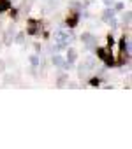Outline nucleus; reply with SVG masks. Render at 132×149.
<instances>
[{
	"label": "nucleus",
	"instance_id": "obj_1",
	"mask_svg": "<svg viewBox=\"0 0 132 149\" xmlns=\"http://www.w3.org/2000/svg\"><path fill=\"white\" fill-rule=\"evenodd\" d=\"M74 37H72V33L71 32H65V30H55V46L51 47V49H55V51H65L67 49V46H69V42L72 40Z\"/></svg>",
	"mask_w": 132,
	"mask_h": 149
},
{
	"label": "nucleus",
	"instance_id": "obj_2",
	"mask_svg": "<svg viewBox=\"0 0 132 149\" xmlns=\"http://www.w3.org/2000/svg\"><path fill=\"white\" fill-rule=\"evenodd\" d=\"M93 51H95V56L107 67V68H114L116 67V58L111 54V49L109 47H93Z\"/></svg>",
	"mask_w": 132,
	"mask_h": 149
},
{
	"label": "nucleus",
	"instance_id": "obj_3",
	"mask_svg": "<svg viewBox=\"0 0 132 149\" xmlns=\"http://www.w3.org/2000/svg\"><path fill=\"white\" fill-rule=\"evenodd\" d=\"M41 28H42L41 21L30 18V19L27 21V32H25V33H27L28 37H37V35H41Z\"/></svg>",
	"mask_w": 132,
	"mask_h": 149
},
{
	"label": "nucleus",
	"instance_id": "obj_4",
	"mask_svg": "<svg viewBox=\"0 0 132 149\" xmlns=\"http://www.w3.org/2000/svg\"><path fill=\"white\" fill-rule=\"evenodd\" d=\"M79 19H81V11H71L69 16L65 18V26H67L69 30H72V28L78 26Z\"/></svg>",
	"mask_w": 132,
	"mask_h": 149
},
{
	"label": "nucleus",
	"instance_id": "obj_5",
	"mask_svg": "<svg viewBox=\"0 0 132 149\" xmlns=\"http://www.w3.org/2000/svg\"><path fill=\"white\" fill-rule=\"evenodd\" d=\"M79 39H81V42H83L88 49H93V47L97 46V37H95L93 33H90V32H83V33L79 35Z\"/></svg>",
	"mask_w": 132,
	"mask_h": 149
},
{
	"label": "nucleus",
	"instance_id": "obj_6",
	"mask_svg": "<svg viewBox=\"0 0 132 149\" xmlns=\"http://www.w3.org/2000/svg\"><path fill=\"white\" fill-rule=\"evenodd\" d=\"M14 33H16V28H14V23H11L9 28L4 32V37L0 39V40H2V44H4V46H11V44L14 42Z\"/></svg>",
	"mask_w": 132,
	"mask_h": 149
},
{
	"label": "nucleus",
	"instance_id": "obj_7",
	"mask_svg": "<svg viewBox=\"0 0 132 149\" xmlns=\"http://www.w3.org/2000/svg\"><path fill=\"white\" fill-rule=\"evenodd\" d=\"M118 46H120V51H125V53H130V51H132V46H130V39H128V35H123V37L118 40Z\"/></svg>",
	"mask_w": 132,
	"mask_h": 149
},
{
	"label": "nucleus",
	"instance_id": "obj_8",
	"mask_svg": "<svg viewBox=\"0 0 132 149\" xmlns=\"http://www.w3.org/2000/svg\"><path fill=\"white\" fill-rule=\"evenodd\" d=\"M51 63H53L55 68H63V67H65V58H63L62 54L55 53V54L51 56Z\"/></svg>",
	"mask_w": 132,
	"mask_h": 149
},
{
	"label": "nucleus",
	"instance_id": "obj_9",
	"mask_svg": "<svg viewBox=\"0 0 132 149\" xmlns=\"http://www.w3.org/2000/svg\"><path fill=\"white\" fill-rule=\"evenodd\" d=\"M65 51H67V54H65V61H69V63L74 65L78 61V51L74 47H69V46H67V49H65Z\"/></svg>",
	"mask_w": 132,
	"mask_h": 149
},
{
	"label": "nucleus",
	"instance_id": "obj_10",
	"mask_svg": "<svg viewBox=\"0 0 132 149\" xmlns=\"http://www.w3.org/2000/svg\"><path fill=\"white\" fill-rule=\"evenodd\" d=\"M67 81H69V74H67V72H62L60 76L56 77L55 86H56V88H65V86H67Z\"/></svg>",
	"mask_w": 132,
	"mask_h": 149
},
{
	"label": "nucleus",
	"instance_id": "obj_11",
	"mask_svg": "<svg viewBox=\"0 0 132 149\" xmlns=\"http://www.w3.org/2000/svg\"><path fill=\"white\" fill-rule=\"evenodd\" d=\"M121 23H123V28H130V25H132V11H125L123 9V16H121Z\"/></svg>",
	"mask_w": 132,
	"mask_h": 149
},
{
	"label": "nucleus",
	"instance_id": "obj_12",
	"mask_svg": "<svg viewBox=\"0 0 132 149\" xmlns=\"http://www.w3.org/2000/svg\"><path fill=\"white\" fill-rule=\"evenodd\" d=\"M114 14H116V11H114L113 7H106V9L102 11V16H100V19H102L104 23H107V21H109V19H111Z\"/></svg>",
	"mask_w": 132,
	"mask_h": 149
},
{
	"label": "nucleus",
	"instance_id": "obj_13",
	"mask_svg": "<svg viewBox=\"0 0 132 149\" xmlns=\"http://www.w3.org/2000/svg\"><path fill=\"white\" fill-rule=\"evenodd\" d=\"M14 42L20 44V46H25V42H27V33H25V32H18V33H14Z\"/></svg>",
	"mask_w": 132,
	"mask_h": 149
},
{
	"label": "nucleus",
	"instance_id": "obj_14",
	"mask_svg": "<svg viewBox=\"0 0 132 149\" xmlns=\"http://www.w3.org/2000/svg\"><path fill=\"white\" fill-rule=\"evenodd\" d=\"M13 7V0H0V13H7Z\"/></svg>",
	"mask_w": 132,
	"mask_h": 149
},
{
	"label": "nucleus",
	"instance_id": "obj_15",
	"mask_svg": "<svg viewBox=\"0 0 132 149\" xmlns=\"http://www.w3.org/2000/svg\"><path fill=\"white\" fill-rule=\"evenodd\" d=\"M28 61H30V67H34V68L41 67V60H39V54H30V56H28Z\"/></svg>",
	"mask_w": 132,
	"mask_h": 149
},
{
	"label": "nucleus",
	"instance_id": "obj_16",
	"mask_svg": "<svg viewBox=\"0 0 132 149\" xmlns=\"http://www.w3.org/2000/svg\"><path fill=\"white\" fill-rule=\"evenodd\" d=\"M104 81H106L104 77H99V76H93V77H90V81H88V84L95 88V86H100V84H102Z\"/></svg>",
	"mask_w": 132,
	"mask_h": 149
},
{
	"label": "nucleus",
	"instance_id": "obj_17",
	"mask_svg": "<svg viewBox=\"0 0 132 149\" xmlns=\"http://www.w3.org/2000/svg\"><path fill=\"white\" fill-rule=\"evenodd\" d=\"M30 6H32L30 0H23V2L20 4V7H18V11H20V13H28V11H30Z\"/></svg>",
	"mask_w": 132,
	"mask_h": 149
},
{
	"label": "nucleus",
	"instance_id": "obj_18",
	"mask_svg": "<svg viewBox=\"0 0 132 149\" xmlns=\"http://www.w3.org/2000/svg\"><path fill=\"white\" fill-rule=\"evenodd\" d=\"M83 65L88 68V70H92L95 65H97V61H95V58H92V56H88V58H85V61H83Z\"/></svg>",
	"mask_w": 132,
	"mask_h": 149
},
{
	"label": "nucleus",
	"instance_id": "obj_19",
	"mask_svg": "<svg viewBox=\"0 0 132 149\" xmlns=\"http://www.w3.org/2000/svg\"><path fill=\"white\" fill-rule=\"evenodd\" d=\"M78 76H79V79H85V77L88 76V68H86V67H85L83 63H81V65L78 67Z\"/></svg>",
	"mask_w": 132,
	"mask_h": 149
},
{
	"label": "nucleus",
	"instance_id": "obj_20",
	"mask_svg": "<svg viewBox=\"0 0 132 149\" xmlns=\"http://www.w3.org/2000/svg\"><path fill=\"white\" fill-rule=\"evenodd\" d=\"M16 83V76L14 74H6L4 76V84H14Z\"/></svg>",
	"mask_w": 132,
	"mask_h": 149
},
{
	"label": "nucleus",
	"instance_id": "obj_21",
	"mask_svg": "<svg viewBox=\"0 0 132 149\" xmlns=\"http://www.w3.org/2000/svg\"><path fill=\"white\" fill-rule=\"evenodd\" d=\"M9 16H11V19H13V21H14V19H18V16H20L18 7H11V9H9Z\"/></svg>",
	"mask_w": 132,
	"mask_h": 149
},
{
	"label": "nucleus",
	"instance_id": "obj_22",
	"mask_svg": "<svg viewBox=\"0 0 132 149\" xmlns=\"http://www.w3.org/2000/svg\"><path fill=\"white\" fill-rule=\"evenodd\" d=\"M106 25H109V26H111V30H114V28H118V19L113 16V18H111V19H109Z\"/></svg>",
	"mask_w": 132,
	"mask_h": 149
},
{
	"label": "nucleus",
	"instance_id": "obj_23",
	"mask_svg": "<svg viewBox=\"0 0 132 149\" xmlns=\"http://www.w3.org/2000/svg\"><path fill=\"white\" fill-rule=\"evenodd\" d=\"M113 9H114L116 13H121V11L125 9V4H123V2H116V4L113 6Z\"/></svg>",
	"mask_w": 132,
	"mask_h": 149
},
{
	"label": "nucleus",
	"instance_id": "obj_24",
	"mask_svg": "<svg viewBox=\"0 0 132 149\" xmlns=\"http://www.w3.org/2000/svg\"><path fill=\"white\" fill-rule=\"evenodd\" d=\"M114 42H116V40H114V37H113V35H111V33H109V35H107V47H109V49H111V47H113V46H114Z\"/></svg>",
	"mask_w": 132,
	"mask_h": 149
},
{
	"label": "nucleus",
	"instance_id": "obj_25",
	"mask_svg": "<svg viewBox=\"0 0 132 149\" xmlns=\"http://www.w3.org/2000/svg\"><path fill=\"white\" fill-rule=\"evenodd\" d=\"M6 68H7V63H6L4 60H0V74H4V72H6Z\"/></svg>",
	"mask_w": 132,
	"mask_h": 149
},
{
	"label": "nucleus",
	"instance_id": "obj_26",
	"mask_svg": "<svg viewBox=\"0 0 132 149\" xmlns=\"http://www.w3.org/2000/svg\"><path fill=\"white\" fill-rule=\"evenodd\" d=\"M34 49H35V54H41V51H42V46H41L39 42H35V44H34Z\"/></svg>",
	"mask_w": 132,
	"mask_h": 149
},
{
	"label": "nucleus",
	"instance_id": "obj_27",
	"mask_svg": "<svg viewBox=\"0 0 132 149\" xmlns=\"http://www.w3.org/2000/svg\"><path fill=\"white\" fill-rule=\"evenodd\" d=\"M67 86H69V88H79V84L74 83V81H67Z\"/></svg>",
	"mask_w": 132,
	"mask_h": 149
},
{
	"label": "nucleus",
	"instance_id": "obj_28",
	"mask_svg": "<svg viewBox=\"0 0 132 149\" xmlns=\"http://www.w3.org/2000/svg\"><path fill=\"white\" fill-rule=\"evenodd\" d=\"M93 2H95V0H85V4H83V7L86 9V7H90V6H92Z\"/></svg>",
	"mask_w": 132,
	"mask_h": 149
},
{
	"label": "nucleus",
	"instance_id": "obj_29",
	"mask_svg": "<svg viewBox=\"0 0 132 149\" xmlns=\"http://www.w3.org/2000/svg\"><path fill=\"white\" fill-rule=\"evenodd\" d=\"M111 2H113V0H104V4H106V6H111Z\"/></svg>",
	"mask_w": 132,
	"mask_h": 149
},
{
	"label": "nucleus",
	"instance_id": "obj_30",
	"mask_svg": "<svg viewBox=\"0 0 132 149\" xmlns=\"http://www.w3.org/2000/svg\"><path fill=\"white\" fill-rule=\"evenodd\" d=\"M2 49H4V44H2V40H0V53H2Z\"/></svg>",
	"mask_w": 132,
	"mask_h": 149
}]
</instances>
